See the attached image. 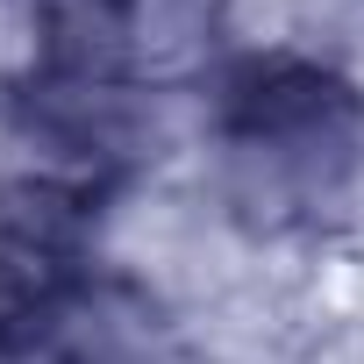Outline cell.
I'll return each mask as SVG.
<instances>
[{"mask_svg": "<svg viewBox=\"0 0 364 364\" xmlns=\"http://www.w3.org/2000/svg\"><path fill=\"white\" fill-rule=\"evenodd\" d=\"M229 8L236 0H65V72H58V86H93V93H114V100L186 86L222 50Z\"/></svg>", "mask_w": 364, "mask_h": 364, "instance_id": "2", "label": "cell"}, {"mask_svg": "<svg viewBox=\"0 0 364 364\" xmlns=\"http://www.w3.org/2000/svg\"><path fill=\"white\" fill-rule=\"evenodd\" d=\"M93 286V200L79 178H0V343Z\"/></svg>", "mask_w": 364, "mask_h": 364, "instance_id": "3", "label": "cell"}, {"mask_svg": "<svg viewBox=\"0 0 364 364\" xmlns=\"http://www.w3.org/2000/svg\"><path fill=\"white\" fill-rule=\"evenodd\" d=\"M222 200L250 229H307L364 171V93L321 58H250L215 86Z\"/></svg>", "mask_w": 364, "mask_h": 364, "instance_id": "1", "label": "cell"}]
</instances>
